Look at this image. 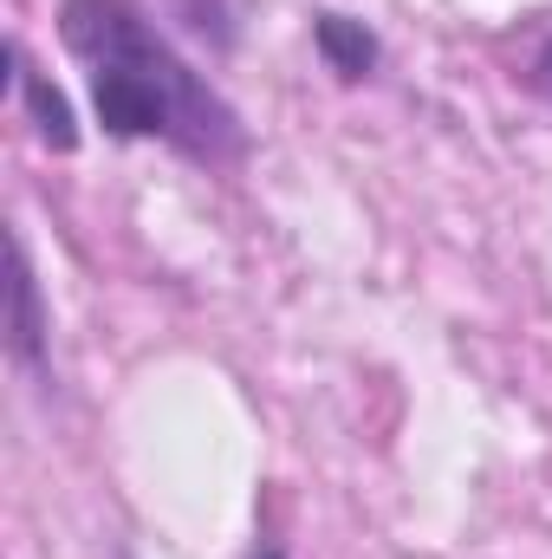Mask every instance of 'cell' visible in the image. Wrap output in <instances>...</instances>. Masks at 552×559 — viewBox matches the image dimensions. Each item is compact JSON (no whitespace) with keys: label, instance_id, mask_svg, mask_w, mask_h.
Segmentation results:
<instances>
[{"label":"cell","instance_id":"6da1fadb","mask_svg":"<svg viewBox=\"0 0 552 559\" xmlns=\"http://www.w3.org/2000/svg\"><path fill=\"white\" fill-rule=\"evenodd\" d=\"M65 46L92 59V105L111 138H169L202 163L241 150V118L163 46L137 0H65Z\"/></svg>","mask_w":552,"mask_h":559},{"label":"cell","instance_id":"7a4b0ae2","mask_svg":"<svg viewBox=\"0 0 552 559\" xmlns=\"http://www.w3.org/2000/svg\"><path fill=\"white\" fill-rule=\"evenodd\" d=\"M7 352L26 371H46V312H39V286L20 235H13V280H7Z\"/></svg>","mask_w":552,"mask_h":559},{"label":"cell","instance_id":"3957f363","mask_svg":"<svg viewBox=\"0 0 552 559\" xmlns=\"http://www.w3.org/2000/svg\"><path fill=\"white\" fill-rule=\"evenodd\" d=\"M13 66H20V98H26V111H33V131L52 143V150H72V143H79V124H72V105H65V92H59L46 72H33L20 52H13Z\"/></svg>","mask_w":552,"mask_h":559},{"label":"cell","instance_id":"277c9868","mask_svg":"<svg viewBox=\"0 0 552 559\" xmlns=\"http://www.w3.org/2000/svg\"><path fill=\"white\" fill-rule=\"evenodd\" d=\"M312 39H319L325 66H332L338 79H364V72L377 66V39H371L358 20H345V13H319V20H312Z\"/></svg>","mask_w":552,"mask_h":559},{"label":"cell","instance_id":"5b68a950","mask_svg":"<svg viewBox=\"0 0 552 559\" xmlns=\"http://www.w3.org/2000/svg\"><path fill=\"white\" fill-rule=\"evenodd\" d=\"M533 85H540V98H552V39L540 46V59H533Z\"/></svg>","mask_w":552,"mask_h":559},{"label":"cell","instance_id":"8992f818","mask_svg":"<svg viewBox=\"0 0 552 559\" xmlns=\"http://www.w3.org/2000/svg\"><path fill=\"white\" fill-rule=\"evenodd\" d=\"M267 559H274V554H267Z\"/></svg>","mask_w":552,"mask_h":559}]
</instances>
